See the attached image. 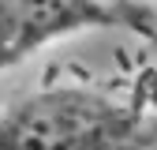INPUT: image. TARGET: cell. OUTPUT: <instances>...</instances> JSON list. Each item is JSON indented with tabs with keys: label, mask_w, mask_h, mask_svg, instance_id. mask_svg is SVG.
Masks as SVG:
<instances>
[{
	"label": "cell",
	"mask_w": 157,
	"mask_h": 150,
	"mask_svg": "<svg viewBox=\"0 0 157 150\" xmlns=\"http://www.w3.org/2000/svg\"><path fill=\"white\" fill-rule=\"evenodd\" d=\"M0 146L157 150V112L90 86H49L0 109Z\"/></svg>",
	"instance_id": "cell-1"
},
{
	"label": "cell",
	"mask_w": 157,
	"mask_h": 150,
	"mask_svg": "<svg viewBox=\"0 0 157 150\" xmlns=\"http://www.w3.org/2000/svg\"><path fill=\"white\" fill-rule=\"evenodd\" d=\"M131 30L157 45V4L139 0H0V75L60 38Z\"/></svg>",
	"instance_id": "cell-2"
},
{
	"label": "cell",
	"mask_w": 157,
	"mask_h": 150,
	"mask_svg": "<svg viewBox=\"0 0 157 150\" xmlns=\"http://www.w3.org/2000/svg\"><path fill=\"white\" fill-rule=\"evenodd\" d=\"M153 4H157V0H153Z\"/></svg>",
	"instance_id": "cell-3"
}]
</instances>
